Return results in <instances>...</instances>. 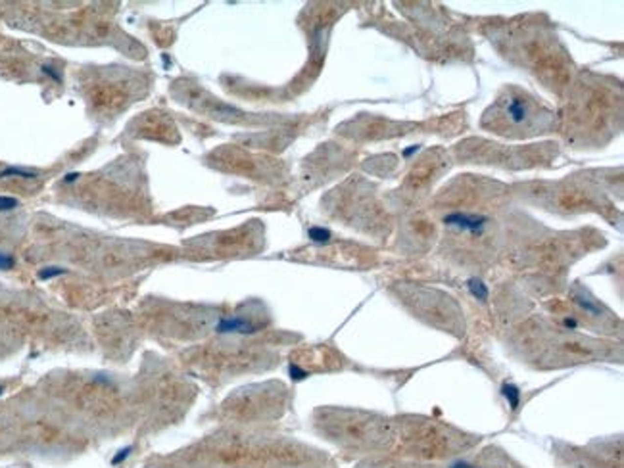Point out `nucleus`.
<instances>
[{"mask_svg": "<svg viewBox=\"0 0 624 468\" xmlns=\"http://www.w3.org/2000/svg\"><path fill=\"white\" fill-rule=\"evenodd\" d=\"M308 236L312 238V242L327 244V242L331 240V230H327V228H323V226H312V228L308 230Z\"/></svg>", "mask_w": 624, "mask_h": 468, "instance_id": "nucleus-4", "label": "nucleus"}, {"mask_svg": "<svg viewBox=\"0 0 624 468\" xmlns=\"http://www.w3.org/2000/svg\"><path fill=\"white\" fill-rule=\"evenodd\" d=\"M215 330L221 334H254L258 330V326L246 319H240V317H229V319L219 320Z\"/></svg>", "mask_w": 624, "mask_h": 468, "instance_id": "nucleus-3", "label": "nucleus"}, {"mask_svg": "<svg viewBox=\"0 0 624 468\" xmlns=\"http://www.w3.org/2000/svg\"><path fill=\"white\" fill-rule=\"evenodd\" d=\"M290 376L294 380H302V378H306V370L298 369L296 365H290Z\"/></svg>", "mask_w": 624, "mask_h": 468, "instance_id": "nucleus-10", "label": "nucleus"}, {"mask_svg": "<svg viewBox=\"0 0 624 468\" xmlns=\"http://www.w3.org/2000/svg\"><path fill=\"white\" fill-rule=\"evenodd\" d=\"M64 272H66V269H62V267H48V269H43V271L39 272V278H41V280H48V278L60 276V274H64Z\"/></svg>", "mask_w": 624, "mask_h": 468, "instance_id": "nucleus-6", "label": "nucleus"}, {"mask_svg": "<svg viewBox=\"0 0 624 468\" xmlns=\"http://www.w3.org/2000/svg\"><path fill=\"white\" fill-rule=\"evenodd\" d=\"M503 115L511 125L520 127V125H526L534 117V110H532L528 100L513 96L509 100H505V104H503Z\"/></svg>", "mask_w": 624, "mask_h": 468, "instance_id": "nucleus-1", "label": "nucleus"}, {"mask_svg": "<svg viewBox=\"0 0 624 468\" xmlns=\"http://www.w3.org/2000/svg\"><path fill=\"white\" fill-rule=\"evenodd\" d=\"M14 267V257L8 253H0V269H12Z\"/></svg>", "mask_w": 624, "mask_h": 468, "instance_id": "nucleus-9", "label": "nucleus"}, {"mask_svg": "<svg viewBox=\"0 0 624 468\" xmlns=\"http://www.w3.org/2000/svg\"><path fill=\"white\" fill-rule=\"evenodd\" d=\"M2 392H4V388H2V386H0V395H2Z\"/></svg>", "mask_w": 624, "mask_h": 468, "instance_id": "nucleus-13", "label": "nucleus"}, {"mask_svg": "<svg viewBox=\"0 0 624 468\" xmlns=\"http://www.w3.org/2000/svg\"><path fill=\"white\" fill-rule=\"evenodd\" d=\"M129 451H131V447H125V449H121V451H119V453H117V455H115V457L112 459V465H113V467H115V465H121V463H123V461H125V459L129 457Z\"/></svg>", "mask_w": 624, "mask_h": 468, "instance_id": "nucleus-8", "label": "nucleus"}, {"mask_svg": "<svg viewBox=\"0 0 624 468\" xmlns=\"http://www.w3.org/2000/svg\"><path fill=\"white\" fill-rule=\"evenodd\" d=\"M468 290L470 294L476 297V299H486L488 297V288H486V284H482L480 280H476V278H472V280H468Z\"/></svg>", "mask_w": 624, "mask_h": 468, "instance_id": "nucleus-5", "label": "nucleus"}, {"mask_svg": "<svg viewBox=\"0 0 624 468\" xmlns=\"http://www.w3.org/2000/svg\"><path fill=\"white\" fill-rule=\"evenodd\" d=\"M20 201L16 198H10V196H0V211H10L14 207H18Z\"/></svg>", "mask_w": 624, "mask_h": 468, "instance_id": "nucleus-7", "label": "nucleus"}, {"mask_svg": "<svg viewBox=\"0 0 624 468\" xmlns=\"http://www.w3.org/2000/svg\"><path fill=\"white\" fill-rule=\"evenodd\" d=\"M419 150V146H415V148H409V150H405V156H411L413 152H417Z\"/></svg>", "mask_w": 624, "mask_h": 468, "instance_id": "nucleus-12", "label": "nucleus"}, {"mask_svg": "<svg viewBox=\"0 0 624 468\" xmlns=\"http://www.w3.org/2000/svg\"><path fill=\"white\" fill-rule=\"evenodd\" d=\"M505 395H509V397H511V405L513 407H517V397H519L517 390L511 388V386H507V388H505Z\"/></svg>", "mask_w": 624, "mask_h": 468, "instance_id": "nucleus-11", "label": "nucleus"}, {"mask_svg": "<svg viewBox=\"0 0 624 468\" xmlns=\"http://www.w3.org/2000/svg\"><path fill=\"white\" fill-rule=\"evenodd\" d=\"M486 217H480V215H468V213H451L444 217V223L449 226H457L459 230H465V232H482L484 224H486Z\"/></svg>", "mask_w": 624, "mask_h": 468, "instance_id": "nucleus-2", "label": "nucleus"}]
</instances>
